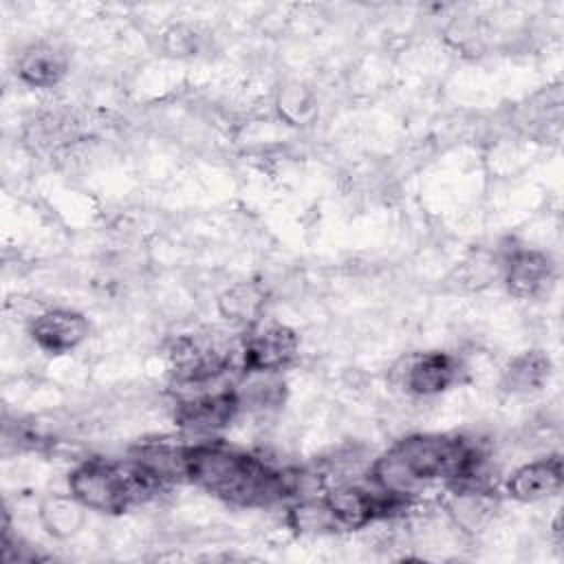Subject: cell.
I'll use <instances>...</instances> for the list:
<instances>
[{
    "label": "cell",
    "instance_id": "1",
    "mask_svg": "<svg viewBox=\"0 0 564 564\" xmlns=\"http://www.w3.org/2000/svg\"><path fill=\"white\" fill-rule=\"evenodd\" d=\"M480 454L460 436L416 434L392 445L372 465L375 485L392 496L405 498L432 482L456 485L476 478Z\"/></svg>",
    "mask_w": 564,
    "mask_h": 564
},
{
    "label": "cell",
    "instance_id": "2",
    "mask_svg": "<svg viewBox=\"0 0 564 564\" xmlns=\"http://www.w3.org/2000/svg\"><path fill=\"white\" fill-rule=\"evenodd\" d=\"M185 480L231 505L258 507L293 494L300 478L220 443H198L185 447Z\"/></svg>",
    "mask_w": 564,
    "mask_h": 564
},
{
    "label": "cell",
    "instance_id": "3",
    "mask_svg": "<svg viewBox=\"0 0 564 564\" xmlns=\"http://www.w3.org/2000/svg\"><path fill=\"white\" fill-rule=\"evenodd\" d=\"M68 487L86 509L119 513L150 498L161 482H156L132 458L121 463L93 458L70 474Z\"/></svg>",
    "mask_w": 564,
    "mask_h": 564
},
{
    "label": "cell",
    "instance_id": "4",
    "mask_svg": "<svg viewBox=\"0 0 564 564\" xmlns=\"http://www.w3.org/2000/svg\"><path fill=\"white\" fill-rule=\"evenodd\" d=\"M238 410L240 397L236 390H200L176 403L174 421L189 434H212L227 427Z\"/></svg>",
    "mask_w": 564,
    "mask_h": 564
},
{
    "label": "cell",
    "instance_id": "5",
    "mask_svg": "<svg viewBox=\"0 0 564 564\" xmlns=\"http://www.w3.org/2000/svg\"><path fill=\"white\" fill-rule=\"evenodd\" d=\"M297 335L282 324H264L245 339L240 359L245 372H278L297 357Z\"/></svg>",
    "mask_w": 564,
    "mask_h": 564
},
{
    "label": "cell",
    "instance_id": "6",
    "mask_svg": "<svg viewBox=\"0 0 564 564\" xmlns=\"http://www.w3.org/2000/svg\"><path fill=\"white\" fill-rule=\"evenodd\" d=\"M399 377L408 392L432 397L447 390L456 381L458 361L447 352H419L403 361Z\"/></svg>",
    "mask_w": 564,
    "mask_h": 564
},
{
    "label": "cell",
    "instance_id": "7",
    "mask_svg": "<svg viewBox=\"0 0 564 564\" xmlns=\"http://www.w3.org/2000/svg\"><path fill=\"white\" fill-rule=\"evenodd\" d=\"M562 482H564L562 458L546 456L518 467L507 482V491L511 494V498L520 502H538L555 496L562 489Z\"/></svg>",
    "mask_w": 564,
    "mask_h": 564
},
{
    "label": "cell",
    "instance_id": "8",
    "mask_svg": "<svg viewBox=\"0 0 564 564\" xmlns=\"http://www.w3.org/2000/svg\"><path fill=\"white\" fill-rule=\"evenodd\" d=\"M88 335V322L75 311H46L31 324L33 341L46 352H66L82 344Z\"/></svg>",
    "mask_w": 564,
    "mask_h": 564
},
{
    "label": "cell",
    "instance_id": "9",
    "mask_svg": "<svg viewBox=\"0 0 564 564\" xmlns=\"http://www.w3.org/2000/svg\"><path fill=\"white\" fill-rule=\"evenodd\" d=\"M553 282V262L533 249L516 251L507 262V289L516 297H535Z\"/></svg>",
    "mask_w": 564,
    "mask_h": 564
},
{
    "label": "cell",
    "instance_id": "10",
    "mask_svg": "<svg viewBox=\"0 0 564 564\" xmlns=\"http://www.w3.org/2000/svg\"><path fill=\"white\" fill-rule=\"evenodd\" d=\"M66 73V57L53 44H31L18 59V75L31 86H53Z\"/></svg>",
    "mask_w": 564,
    "mask_h": 564
},
{
    "label": "cell",
    "instance_id": "11",
    "mask_svg": "<svg viewBox=\"0 0 564 564\" xmlns=\"http://www.w3.org/2000/svg\"><path fill=\"white\" fill-rule=\"evenodd\" d=\"M551 377V359L542 350H527L511 359L505 370V388L513 394L538 392Z\"/></svg>",
    "mask_w": 564,
    "mask_h": 564
},
{
    "label": "cell",
    "instance_id": "12",
    "mask_svg": "<svg viewBox=\"0 0 564 564\" xmlns=\"http://www.w3.org/2000/svg\"><path fill=\"white\" fill-rule=\"evenodd\" d=\"M84 505L70 494H53L40 507V518L46 531L55 538L73 535L84 522Z\"/></svg>",
    "mask_w": 564,
    "mask_h": 564
},
{
    "label": "cell",
    "instance_id": "13",
    "mask_svg": "<svg viewBox=\"0 0 564 564\" xmlns=\"http://www.w3.org/2000/svg\"><path fill=\"white\" fill-rule=\"evenodd\" d=\"M220 313L238 324H251L264 308V293L253 282H242L227 289L218 300Z\"/></svg>",
    "mask_w": 564,
    "mask_h": 564
}]
</instances>
